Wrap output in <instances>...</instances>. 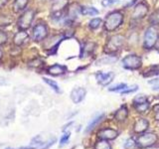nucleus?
Wrapping results in <instances>:
<instances>
[{"instance_id": "obj_1", "label": "nucleus", "mask_w": 159, "mask_h": 149, "mask_svg": "<svg viewBox=\"0 0 159 149\" xmlns=\"http://www.w3.org/2000/svg\"><path fill=\"white\" fill-rule=\"evenodd\" d=\"M123 21V15L119 11H114L109 13L104 20V28L107 31H113L121 25Z\"/></svg>"}, {"instance_id": "obj_2", "label": "nucleus", "mask_w": 159, "mask_h": 149, "mask_svg": "<svg viewBox=\"0 0 159 149\" xmlns=\"http://www.w3.org/2000/svg\"><path fill=\"white\" fill-rule=\"evenodd\" d=\"M124 44V37L121 35H114L111 37L108 42L104 46V51L107 53H116L119 51Z\"/></svg>"}, {"instance_id": "obj_3", "label": "nucleus", "mask_w": 159, "mask_h": 149, "mask_svg": "<svg viewBox=\"0 0 159 149\" xmlns=\"http://www.w3.org/2000/svg\"><path fill=\"white\" fill-rule=\"evenodd\" d=\"M156 141H157V135L155 133L146 132L138 136V138L136 139V144L142 148H147L154 145Z\"/></svg>"}, {"instance_id": "obj_4", "label": "nucleus", "mask_w": 159, "mask_h": 149, "mask_svg": "<svg viewBox=\"0 0 159 149\" xmlns=\"http://www.w3.org/2000/svg\"><path fill=\"white\" fill-rule=\"evenodd\" d=\"M158 39V31L155 27H149L144 34V47L146 49H151L155 46Z\"/></svg>"}, {"instance_id": "obj_5", "label": "nucleus", "mask_w": 159, "mask_h": 149, "mask_svg": "<svg viewBox=\"0 0 159 149\" xmlns=\"http://www.w3.org/2000/svg\"><path fill=\"white\" fill-rule=\"evenodd\" d=\"M142 61L137 55H127L122 59V66L128 70H136L141 67Z\"/></svg>"}, {"instance_id": "obj_6", "label": "nucleus", "mask_w": 159, "mask_h": 149, "mask_svg": "<svg viewBox=\"0 0 159 149\" xmlns=\"http://www.w3.org/2000/svg\"><path fill=\"white\" fill-rule=\"evenodd\" d=\"M34 15H35V13H34L33 10H31V9L26 10V11H25L21 16H20V18L18 19L19 29L26 30V29L30 28L33 19H34Z\"/></svg>"}, {"instance_id": "obj_7", "label": "nucleus", "mask_w": 159, "mask_h": 149, "mask_svg": "<svg viewBox=\"0 0 159 149\" xmlns=\"http://www.w3.org/2000/svg\"><path fill=\"white\" fill-rule=\"evenodd\" d=\"M48 35L47 26L43 23H38L33 28V39L35 41H42Z\"/></svg>"}, {"instance_id": "obj_8", "label": "nucleus", "mask_w": 159, "mask_h": 149, "mask_svg": "<svg viewBox=\"0 0 159 149\" xmlns=\"http://www.w3.org/2000/svg\"><path fill=\"white\" fill-rule=\"evenodd\" d=\"M114 78V74L112 72H108V73H98L96 74V79L99 84L106 87L107 84H109Z\"/></svg>"}, {"instance_id": "obj_9", "label": "nucleus", "mask_w": 159, "mask_h": 149, "mask_svg": "<svg viewBox=\"0 0 159 149\" xmlns=\"http://www.w3.org/2000/svg\"><path fill=\"white\" fill-rule=\"evenodd\" d=\"M98 136L99 139H104V140H112L118 136V132L112 128H104L98 131Z\"/></svg>"}, {"instance_id": "obj_10", "label": "nucleus", "mask_w": 159, "mask_h": 149, "mask_svg": "<svg viewBox=\"0 0 159 149\" xmlns=\"http://www.w3.org/2000/svg\"><path fill=\"white\" fill-rule=\"evenodd\" d=\"M147 12H148L147 5L145 3L141 2V3H138L135 6V8H134L132 16L135 19H141L145 16V15L147 14Z\"/></svg>"}, {"instance_id": "obj_11", "label": "nucleus", "mask_w": 159, "mask_h": 149, "mask_svg": "<svg viewBox=\"0 0 159 149\" xmlns=\"http://www.w3.org/2000/svg\"><path fill=\"white\" fill-rule=\"evenodd\" d=\"M86 89L84 88H76L71 93V98L74 103H80L86 97Z\"/></svg>"}, {"instance_id": "obj_12", "label": "nucleus", "mask_w": 159, "mask_h": 149, "mask_svg": "<svg viewBox=\"0 0 159 149\" xmlns=\"http://www.w3.org/2000/svg\"><path fill=\"white\" fill-rule=\"evenodd\" d=\"M149 126V123H148V120L145 118H139L135 121L134 123V126H133V130L134 132L136 133H142L146 130Z\"/></svg>"}, {"instance_id": "obj_13", "label": "nucleus", "mask_w": 159, "mask_h": 149, "mask_svg": "<svg viewBox=\"0 0 159 149\" xmlns=\"http://www.w3.org/2000/svg\"><path fill=\"white\" fill-rule=\"evenodd\" d=\"M28 38H29V36H28L27 32H25L24 30H22V31L16 33V35L14 36L13 42L16 46H21V45H23L25 42L27 41Z\"/></svg>"}, {"instance_id": "obj_14", "label": "nucleus", "mask_w": 159, "mask_h": 149, "mask_svg": "<svg viewBox=\"0 0 159 149\" xmlns=\"http://www.w3.org/2000/svg\"><path fill=\"white\" fill-rule=\"evenodd\" d=\"M106 117V114L104 113H102V114H98V116H96L94 118H93L91 121L89 122V124H88V126H87V128H86V132L88 133V132H91L93 129L96 127L98 124H99L101 123L102 120H103V118Z\"/></svg>"}, {"instance_id": "obj_15", "label": "nucleus", "mask_w": 159, "mask_h": 149, "mask_svg": "<svg viewBox=\"0 0 159 149\" xmlns=\"http://www.w3.org/2000/svg\"><path fill=\"white\" fill-rule=\"evenodd\" d=\"M67 68L62 66V65H58L55 64L53 66L48 68V73L53 74V76H60V74H63L64 73H66Z\"/></svg>"}, {"instance_id": "obj_16", "label": "nucleus", "mask_w": 159, "mask_h": 149, "mask_svg": "<svg viewBox=\"0 0 159 149\" xmlns=\"http://www.w3.org/2000/svg\"><path fill=\"white\" fill-rule=\"evenodd\" d=\"M127 116H128V109L125 106H122L120 108H118L116 112L114 113V118H116L117 121L125 120Z\"/></svg>"}, {"instance_id": "obj_17", "label": "nucleus", "mask_w": 159, "mask_h": 149, "mask_svg": "<svg viewBox=\"0 0 159 149\" xmlns=\"http://www.w3.org/2000/svg\"><path fill=\"white\" fill-rule=\"evenodd\" d=\"M68 0H52V11L61 12L62 10L67 6Z\"/></svg>"}, {"instance_id": "obj_18", "label": "nucleus", "mask_w": 159, "mask_h": 149, "mask_svg": "<svg viewBox=\"0 0 159 149\" xmlns=\"http://www.w3.org/2000/svg\"><path fill=\"white\" fill-rule=\"evenodd\" d=\"M27 4H28V0H15L13 3L14 11L19 12V11H21V10H24L26 8Z\"/></svg>"}, {"instance_id": "obj_19", "label": "nucleus", "mask_w": 159, "mask_h": 149, "mask_svg": "<svg viewBox=\"0 0 159 149\" xmlns=\"http://www.w3.org/2000/svg\"><path fill=\"white\" fill-rule=\"evenodd\" d=\"M80 12L83 15H86V16H89H89H94V15H98L99 13L98 10L94 7H81Z\"/></svg>"}, {"instance_id": "obj_20", "label": "nucleus", "mask_w": 159, "mask_h": 149, "mask_svg": "<svg viewBox=\"0 0 159 149\" xmlns=\"http://www.w3.org/2000/svg\"><path fill=\"white\" fill-rule=\"evenodd\" d=\"M156 74H159V65H154V66L148 68L145 71V73L143 74V76L152 77V76H156Z\"/></svg>"}, {"instance_id": "obj_21", "label": "nucleus", "mask_w": 159, "mask_h": 149, "mask_svg": "<svg viewBox=\"0 0 159 149\" xmlns=\"http://www.w3.org/2000/svg\"><path fill=\"white\" fill-rule=\"evenodd\" d=\"M117 60L116 57H111V56H106L102 59H99L97 61V65H109L114 63Z\"/></svg>"}, {"instance_id": "obj_22", "label": "nucleus", "mask_w": 159, "mask_h": 149, "mask_svg": "<svg viewBox=\"0 0 159 149\" xmlns=\"http://www.w3.org/2000/svg\"><path fill=\"white\" fill-rule=\"evenodd\" d=\"M94 149H111V144L107 142V140H104V139H101L96 143V146Z\"/></svg>"}, {"instance_id": "obj_23", "label": "nucleus", "mask_w": 159, "mask_h": 149, "mask_svg": "<svg viewBox=\"0 0 159 149\" xmlns=\"http://www.w3.org/2000/svg\"><path fill=\"white\" fill-rule=\"evenodd\" d=\"M43 81L47 84H49L50 88H52V89H54L56 93H61V89H60L58 84L56 82H54L53 79H47V78H43Z\"/></svg>"}, {"instance_id": "obj_24", "label": "nucleus", "mask_w": 159, "mask_h": 149, "mask_svg": "<svg viewBox=\"0 0 159 149\" xmlns=\"http://www.w3.org/2000/svg\"><path fill=\"white\" fill-rule=\"evenodd\" d=\"M134 107H135V109L138 112H144L149 108V102H141V103L134 104Z\"/></svg>"}, {"instance_id": "obj_25", "label": "nucleus", "mask_w": 159, "mask_h": 149, "mask_svg": "<svg viewBox=\"0 0 159 149\" xmlns=\"http://www.w3.org/2000/svg\"><path fill=\"white\" fill-rule=\"evenodd\" d=\"M126 84H116V86H113L111 88H108V91H111V92H119V93H121L123 89H125L126 88Z\"/></svg>"}, {"instance_id": "obj_26", "label": "nucleus", "mask_w": 159, "mask_h": 149, "mask_svg": "<svg viewBox=\"0 0 159 149\" xmlns=\"http://www.w3.org/2000/svg\"><path fill=\"white\" fill-rule=\"evenodd\" d=\"M102 24V19L101 18H94L93 20H91L89 23V28H92V29H97L99 27V25Z\"/></svg>"}, {"instance_id": "obj_27", "label": "nucleus", "mask_w": 159, "mask_h": 149, "mask_svg": "<svg viewBox=\"0 0 159 149\" xmlns=\"http://www.w3.org/2000/svg\"><path fill=\"white\" fill-rule=\"evenodd\" d=\"M70 136H71V133H70L69 131L67 132H65L61 139H60V146H64V145H66V144L69 142V139H70Z\"/></svg>"}, {"instance_id": "obj_28", "label": "nucleus", "mask_w": 159, "mask_h": 149, "mask_svg": "<svg viewBox=\"0 0 159 149\" xmlns=\"http://www.w3.org/2000/svg\"><path fill=\"white\" fill-rule=\"evenodd\" d=\"M12 22V20L8 18L5 15H0V27H4L7 26V25H10V23Z\"/></svg>"}, {"instance_id": "obj_29", "label": "nucleus", "mask_w": 159, "mask_h": 149, "mask_svg": "<svg viewBox=\"0 0 159 149\" xmlns=\"http://www.w3.org/2000/svg\"><path fill=\"white\" fill-rule=\"evenodd\" d=\"M94 47V44L93 43H88L86 46L83 48V53L84 55H89V54H92V52L93 51V48Z\"/></svg>"}, {"instance_id": "obj_30", "label": "nucleus", "mask_w": 159, "mask_h": 149, "mask_svg": "<svg viewBox=\"0 0 159 149\" xmlns=\"http://www.w3.org/2000/svg\"><path fill=\"white\" fill-rule=\"evenodd\" d=\"M138 89V86L136 84H134V86H131V87H126L125 89H123V91L120 93L121 94H126V93H134L135 91Z\"/></svg>"}, {"instance_id": "obj_31", "label": "nucleus", "mask_w": 159, "mask_h": 149, "mask_svg": "<svg viewBox=\"0 0 159 149\" xmlns=\"http://www.w3.org/2000/svg\"><path fill=\"white\" fill-rule=\"evenodd\" d=\"M147 102V98L145 96H143V94H139L136 97H134L133 99V103L134 104H137V103H141V102Z\"/></svg>"}, {"instance_id": "obj_32", "label": "nucleus", "mask_w": 159, "mask_h": 149, "mask_svg": "<svg viewBox=\"0 0 159 149\" xmlns=\"http://www.w3.org/2000/svg\"><path fill=\"white\" fill-rule=\"evenodd\" d=\"M149 20H150L151 24H155V25L156 24H159V11L153 13Z\"/></svg>"}, {"instance_id": "obj_33", "label": "nucleus", "mask_w": 159, "mask_h": 149, "mask_svg": "<svg viewBox=\"0 0 159 149\" xmlns=\"http://www.w3.org/2000/svg\"><path fill=\"white\" fill-rule=\"evenodd\" d=\"M8 40V35L4 31H0V45H3L7 42Z\"/></svg>"}, {"instance_id": "obj_34", "label": "nucleus", "mask_w": 159, "mask_h": 149, "mask_svg": "<svg viewBox=\"0 0 159 149\" xmlns=\"http://www.w3.org/2000/svg\"><path fill=\"white\" fill-rule=\"evenodd\" d=\"M55 142H56V139H55V138H52L51 140H49L48 142L44 143V144H43V146H42L41 148H40V149H48V148L51 147Z\"/></svg>"}, {"instance_id": "obj_35", "label": "nucleus", "mask_w": 159, "mask_h": 149, "mask_svg": "<svg viewBox=\"0 0 159 149\" xmlns=\"http://www.w3.org/2000/svg\"><path fill=\"white\" fill-rule=\"evenodd\" d=\"M116 3H118V0H102V6H109V5L116 4Z\"/></svg>"}, {"instance_id": "obj_36", "label": "nucleus", "mask_w": 159, "mask_h": 149, "mask_svg": "<svg viewBox=\"0 0 159 149\" xmlns=\"http://www.w3.org/2000/svg\"><path fill=\"white\" fill-rule=\"evenodd\" d=\"M136 145V142H134L132 139H128V140H126V142H125V148H127V149H130V148H132V147H134Z\"/></svg>"}, {"instance_id": "obj_37", "label": "nucleus", "mask_w": 159, "mask_h": 149, "mask_svg": "<svg viewBox=\"0 0 159 149\" xmlns=\"http://www.w3.org/2000/svg\"><path fill=\"white\" fill-rule=\"evenodd\" d=\"M154 118H155L156 120H159V106H157L155 108V112H154Z\"/></svg>"}, {"instance_id": "obj_38", "label": "nucleus", "mask_w": 159, "mask_h": 149, "mask_svg": "<svg viewBox=\"0 0 159 149\" xmlns=\"http://www.w3.org/2000/svg\"><path fill=\"white\" fill-rule=\"evenodd\" d=\"M152 89H154V91H158V89H159V81L157 83H155V84H153Z\"/></svg>"}, {"instance_id": "obj_39", "label": "nucleus", "mask_w": 159, "mask_h": 149, "mask_svg": "<svg viewBox=\"0 0 159 149\" xmlns=\"http://www.w3.org/2000/svg\"><path fill=\"white\" fill-rule=\"evenodd\" d=\"M7 2H8V0H0V8L5 6V5L7 4Z\"/></svg>"}, {"instance_id": "obj_40", "label": "nucleus", "mask_w": 159, "mask_h": 149, "mask_svg": "<svg viewBox=\"0 0 159 149\" xmlns=\"http://www.w3.org/2000/svg\"><path fill=\"white\" fill-rule=\"evenodd\" d=\"M1 58H2V51L0 50V59H1Z\"/></svg>"}, {"instance_id": "obj_41", "label": "nucleus", "mask_w": 159, "mask_h": 149, "mask_svg": "<svg viewBox=\"0 0 159 149\" xmlns=\"http://www.w3.org/2000/svg\"><path fill=\"white\" fill-rule=\"evenodd\" d=\"M6 149H13V148H6Z\"/></svg>"}]
</instances>
